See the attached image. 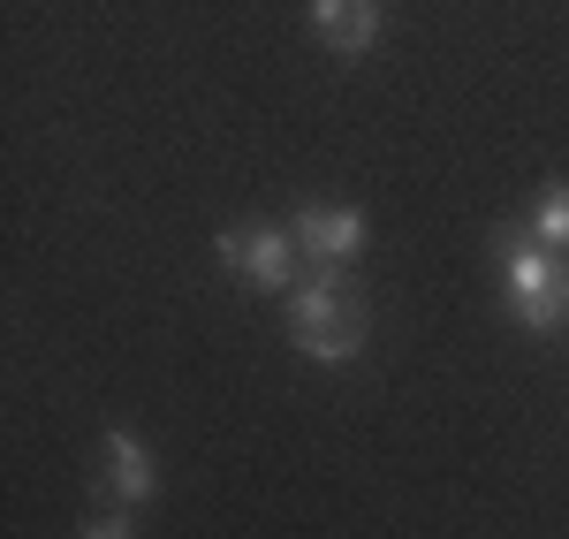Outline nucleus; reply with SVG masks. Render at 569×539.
<instances>
[{"mask_svg":"<svg viewBox=\"0 0 569 539\" xmlns=\"http://www.w3.org/2000/svg\"><path fill=\"white\" fill-rule=\"evenodd\" d=\"M77 539H137V509H114V501H99L84 525H77Z\"/></svg>","mask_w":569,"mask_h":539,"instance_id":"obj_8","label":"nucleus"},{"mask_svg":"<svg viewBox=\"0 0 569 539\" xmlns=\"http://www.w3.org/2000/svg\"><path fill=\"white\" fill-rule=\"evenodd\" d=\"M372 335L365 319V297L350 289V273H311L289 289V342L305 350L311 365H350Z\"/></svg>","mask_w":569,"mask_h":539,"instance_id":"obj_2","label":"nucleus"},{"mask_svg":"<svg viewBox=\"0 0 569 539\" xmlns=\"http://www.w3.org/2000/svg\"><path fill=\"white\" fill-rule=\"evenodd\" d=\"M380 0H311V31L327 53H372L380 46Z\"/></svg>","mask_w":569,"mask_h":539,"instance_id":"obj_6","label":"nucleus"},{"mask_svg":"<svg viewBox=\"0 0 569 539\" xmlns=\"http://www.w3.org/2000/svg\"><path fill=\"white\" fill-rule=\"evenodd\" d=\"M99 456H107V463H99V495L114 501V509H152V501H160V463H152V449H144L137 433L114 426V433L99 441Z\"/></svg>","mask_w":569,"mask_h":539,"instance_id":"obj_5","label":"nucleus"},{"mask_svg":"<svg viewBox=\"0 0 569 539\" xmlns=\"http://www.w3.org/2000/svg\"><path fill=\"white\" fill-rule=\"evenodd\" d=\"M220 267L236 273L243 289H297V273H305V243H297V228H220Z\"/></svg>","mask_w":569,"mask_h":539,"instance_id":"obj_3","label":"nucleus"},{"mask_svg":"<svg viewBox=\"0 0 569 539\" xmlns=\"http://www.w3.org/2000/svg\"><path fill=\"white\" fill-rule=\"evenodd\" d=\"M297 243H305V259L319 273H350L365 259V243H372V221L350 198H311V206H297Z\"/></svg>","mask_w":569,"mask_h":539,"instance_id":"obj_4","label":"nucleus"},{"mask_svg":"<svg viewBox=\"0 0 569 539\" xmlns=\"http://www.w3.org/2000/svg\"><path fill=\"white\" fill-rule=\"evenodd\" d=\"M525 228L539 236V243H547V251H569V182H547V190L531 198Z\"/></svg>","mask_w":569,"mask_h":539,"instance_id":"obj_7","label":"nucleus"},{"mask_svg":"<svg viewBox=\"0 0 569 539\" xmlns=\"http://www.w3.org/2000/svg\"><path fill=\"white\" fill-rule=\"evenodd\" d=\"M493 281H501V305H509L517 327H531V335L569 327V259L547 251L531 228H501L493 236Z\"/></svg>","mask_w":569,"mask_h":539,"instance_id":"obj_1","label":"nucleus"}]
</instances>
